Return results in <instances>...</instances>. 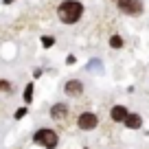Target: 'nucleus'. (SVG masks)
Masks as SVG:
<instances>
[{"mask_svg": "<svg viewBox=\"0 0 149 149\" xmlns=\"http://www.w3.org/2000/svg\"><path fill=\"white\" fill-rule=\"evenodd\" d=\"M84 15V5L79 0H64L59 7H57V18L64 24H77Z\"/></svg>", "mask_w": 149, "mask_h": 149, "instance_id": "nucleus-1", "label": "nucleus"}, {"mask_svg": "<svg viewBox=\"0 0 149 149\" xmlns=\"http://www.w3.org/2000/svg\"><path fill=\"white\" fill-rule=\"evenodd\" d=\"M33 140L37 145H42L44 149H55L59 145V136H57L55 130H48V127H42V130H37L33 134Z\"/></svg>", "mask_w": 149, "mask_h": 149, "instance_id": "nucleus-2", "label": "nucleus"}, {"mask_svg": "<svg viewBox=\"0 0 149 149\" xmlns=\"http://www.w3.org/2000/svg\"><path fill=\"white\" fill-rule=\"evenodd\" d=\"M116 7L125 15H140L145 11L143 0H116Z\"/></svg>", "mask_w": 149, "mask_h": 149, "instance_id": "nucleus-3", "label": "nucleus"}, {"mask_svg": "<svg viewBox=\"0 0 149 149\" xmlns=\"http://www.w3.org/2000/svg\"><path fill=\"white\" fill-rule=\"evenodd\" d=\"M97 125H99V116L94 112H84V114H79V118H77V127L84 130V132L97 130Z\"/></svg>", "mask_w": 149, "mask_h": 149, "instance_id": "nucleus-4", "label": "nucleus"}, {"mask_svg": "<svg viewBox=\"0 0 149 149\" xmlns=\"http://www.w3.org/2000/svg\"><path fill=\"white\" fill-rule=\"evenodd\" d=\"M64 92L68 94V97H79L81 92H84V84H81L79 79H68L64 86Z\"/></svg>", "mask_w": 149, "mask_h": 149, "instance_id": "nucleus-5", "label": "nucleus"}, {"mask_svg": "<svg viewBox=\"0 0 149 149\" xmlns=\"http://www.w3.org/2000/svg\"><path fill=\"white\" fill-rule=\"evenodd\" d=\"M51 116L55 118V121H64V118L68 116V105H66V103H55V105L51 107Z\"/></svg>", "mask_w": 149, "mask_h": 149, "instance_id": "nucleus-6", "label": "nucleus"}, {"mask_svg": "<svg viewBox=\"0 0 149 149\" xmlns=\"http://www.w3.org/2000/svg\"><path fill=\"white\" fill-rule=\"evenodd\" d=\"M127 114H130V112H127L125 105H114L110 110V116H112V121H114V123H123Z\"/></svg>", "mask_w": 149, "mask_h": 149, "instance_id": "nucleus-7", "label": "nucleus"}, {"mask_svg": "<svg viewBox=\"0 0 149 149\" xmlns=\"http://www.w3.org/2000/svg\"><path fill=\"white\" fill-rule=\"evenodd\" d=\"M123 125H125L127 130H138V127H143V116H140V114H127Z\"/></svg>", "mask_w": 149, "mask_h": 149, "instance_id": "nucleus-8", "label": "nucleus"}, {"mask_svg": "<svg viewBox=\"0 0 149 149\" xmlns=\"http://www.w3.org/2000/svg\"><path fill=\"white\" fill-rule=\"evenodd\" d=\"M123 44H125V40H123V35H118V33H114V35L110 37V46L112 48H123Z\"/></svg>", "mask_w": 149, "mask_h": 149, "instance_id": "nucleus-9", "label": "nucleus"}, {"mask_svg": "<svg viewBox=\"0 0 149 149\" xmlns=\"http://www.w3.org/2000/svg\"><path fill=\"white\" fill-rule=\"evenodd\" d=\"M33 101V84H29L24 88V103H31Z\"/></svg>", "mask_w": 149, "mask_h": 149, "instance_id": "nucleus-10", "label": "nucleus"}, {"mask_svg": "<svg viewBox=\"0 0 149 149\" xmlns=\"http://www.w3.org/2000/svg\"><path fill=\"white\" fill-rule=\"evenodd\" d=\"M53 44H55V37H53V35H44L42 37V46L44 48H51Z\"/></svg>", "mask_w": 149, "mask_h": 149, "instance_id": "nucleus-11", "label": "nucleus"}, {"mask_svg": "<svg viewBox=\"0 0 149 149\" xmlns=\"http://www.w3.org/2000/svg\"><path fill=\"white\" fill-rule=\"evenodd\" d=\"M0 92H11V84L7 79H0Z\"/></svg>", "mask_w": 149, "mask_h": 149, "instance_id": "nucleus-12", "label": "nucleus"}, {"mask_svg": "<svg viewBox=\"0 0 149 149\" xmlns=\"http://www.w3.org/2000/svg\"><path fill=\"white\" fill-rule=\"evenodd\" d=\"M13 116L18 118V121H20V118H24V116H26V107H20V110H15Z\"/></svg>", "mask_w": 149, "mask_h": 149, "instance_id": "nucleus-13", "label": "nucleus"}, {"mask_svg": "<svg viewBox=\"0 0 149 149\" xmlns=\"http://www.w3.org/2000/svg\"><path fill=\"white\" fill-rule=\"evenodd\" d=\"M66 64H74V55H68V57H66Z\"/></svg>", "mask_w": 149, "mask_h": 149, "instance_id": "nucleus-14", "label": "nucleus"}, {"mask_svg": "<svg viewBox=\"0 0 149 149\" xmlns=\"http://www.w3.org/2000/svg\"><path fill=\"white\" fill-rule=\"evenodd\" d=\"M2 2H5V5H11V2H15V0H2Z\"/></svg>", "mask_w": 149, "mask_h": 149, "instance_id": "nucleus-15", "label": "nucleus"}]
</instances>
